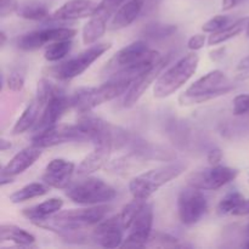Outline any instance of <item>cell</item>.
<instances>
[{
    "label": "cell",
    "instance_id": "obj_13",
    "mask_svg": "<svg viewBox=\"0 0 249 249\" xmlns=\"http://www.w3.org/2000/svg\"><path fill=\"white\" fill-rule=\"evenodd\" d=\"M153 208L146 202L130 226V232L124 238L122 247H145L152 233Z\"/></svg>",
    "mask_w": 249,
    "mask_h": 249
},
{
    "label": "cell",
    "instance_id": "obj_18",
    "mask_svg": "<svg viewBox=\"0 0 249 249\" xmlns=\"http://www.w3.org/2000/svg\"><path fill=\"white\" fill-rule=\"evenodd\" d=\"M97 4L91 0H70L58 7L49 21H75L91 17L96 11Z\"/></svg>",
    "mask_w": 249,
    "mask_h": 249
},
{
    "label": "cell",
    "instance_id": "obj_3",
    "mask_svg": "<svg viewBox=\"0 0 249 249\" xmlns=\"http://www.w3.org/2000/svg\"><path fill=\"white\" fill-rule=\"evenodd\" d=\"M235 89L228 75L220 70H214L192 83L179 96L181 106H191L208 102L211 100L229 94Z\"/></svg>",
    "mask_w": 249,
    "mask_h": 249
},
{
    "label": "cell",
    "instance_id": "obj_40",
    "mask_svg": "<svg viewBox=\"0 0 249 249\" xmlns=\"http://www.w3.org/2000/svg\"><path fill=\"white\" fill-rule=\"evenodd\" d=\"M18 6L17 0H0V17L5 18L14 12H17Z\"/></svg>",
    "mask_w": 249,
    "mask_h": 249
},
{
    "label": "cell",
    "instance_id": "obj_47",
    "mask_svg": "<svg viewBox=\"0 0 249 249\" xmlns=\"http://www.w3.org/2000/svg\"><path fill=\"white\" fill-rule=\"evenodd\" d=\"M246 235H247L248 237H249V224H248L247 226H246Z\"/></svg>",
    "mask_w": 249,
    "mask_h": 249
},
{
    "label": "cell",
    "instance_id": "obj_10",
    "mask_svg": "<svg viewBox=\"0 0 249 249\" xmlns=\"http://www.w3.org/2000/svg\"><path fill=\"white\" fill-rule=\"evenodd\" d=\"M208 209V202L202 190L189 186L178 196V214L184 225L191 226L198 223Z\"/></svg>",
    "mask_w": 249,
    "mask_h": 249
},
{
    "label": "cell",
    "instance_id": "obj_21",
    "mask_svg": "<svg viewBox=\"0 0 249 249\" xmlns=\"http://www.w3.org/2000/svg\"><path fill=\"white\" fill-rule=\"evenodd\" d=\"M112 150H113V147L111 145H107V143L95 146L94 151L90 152L78 165L77 174L79 177H87V175L92 174V173L104 168L108 163Z\"/></svg>",
    "mask_w": 249,
    "mask_h": 249
},
{
    "label": "cell",
    "instance_id": "obj_41",
    "mask_svg": "<svg viewBox=\"0 0 249 249\" xmlns=\"http://www.w3.org/2000/svg\"><path fill=\"white\" fill-rule=\"evenodd\" d=\"M207 41L208 40H207V36H204V34H195V36H192L191 38L189 39V41H187V48L192 51L201 50V49L206 45Z\"/></svg>",
    "mask_w": 249,
    "mask_h": 249
},
{
    "label": "cell",
    "instance_id": "obj_49",
    "mask_svg": "<svg viewBox=\"0 0 249 249\" xmlns=\"http://www.w3.org/2000/svg\"><path fill=\"white\" fill-rule=\"evenodd\" d=\"M245 247H246V248H249V241H248L247 243H245Z\"/></svg>",
    "mask_w": 249,
    "mask_h": 249
},
{
    "label": "cell",
    "instance_id": "obj_33",
    "mask_svg": "<svg viewBox=\"0 0 249 249\" xmlns=\"http://www.w3.org/2000/svg\"><path fill=\"white\" fill-rule=\"evenodd\" d=\"M243 201H245V197H243L242 194H240V192L237 191H232L221 198L218 207H216V212H218L219 215L232 214L233 211H235Z\"/></svg>",
    "mask_w": 249,
    "mask_h": 249
},
{
    "label": "cell",
    "instance_id": "obj_35",
    "mask_svg": "<svg viewBox=\"0 0 249 249\" xmlns=\"http://www.w3.org/2000/svg\"><path fill=\"white\" fill-rule=\"evenodd\" d=\"M230 22L231 17L226 16V15H216L202 26V31H203V33H215V32L221 31L229 24H231Z\"/></svg>",
    "mask_w": 249,
    "mask_h": 249
},
{
    "label": "cell",
    "instance_id": "obj_39",
    "mask_svg": "<svg viewBox=\"0 0 249 249\" xmlns=\"http://www.w3.org/2000/svg\"><path fill=\"white\" fill-rule=\"evenodd\" d=\"M235 79L245 82L249 79V55L243 57L235 68Z\"/></svg>",
    "mask_w": 249,
    "mask_h": 249
},
{
    "label": "cell",
    "instance_id": "obj_31",
    "mask_svg": "<svg viewBox=\"0 0 249 249\" xmlns=\"http://www.w3.org/2000/svg\"><path fill=\"white\" fill-rule=\"evenodd\" d=\"M72 46V40H60L48 44L44 51V58L49 62H57L71 53Z\"/></svg>",
    "mask_w": 249,
    "mask_h": 249
},
{
    "label": "cell",
    "instance_id": "obj_6",
    "mask_svg": "<svg viewBox=\"0 0 249 249\" xmlns=\"http://www.w3.org/2000/svg\"><path fill=\"white\" fill-rule=\"evenodd\" d=\"M66 196L72 202L82 206H99L113 201L117 192L113 187L100 178L82 177L66 189Z\"/></svg>",
    "mask_w": 249,
    "mask_h": 249
},
{
    "label": "cell",
    "instance_id": "obj_23",
    "mask_svg": "<svg viewBox=\"0 0 249 249\" xmlns=\"http://www.w3.org/2000/svg\"><path fill=\"white\" fill-rule=\"evenodd\" d=\"M63 207V201L61 198H49L46 201L41 202V203L36 204V206L31 207V208H26L22 211V214L26 216L27 219L36 223V221L44 220V219L49 218V216L53 215L57 212L61 211Z\"/></svg>",
    "mask_w": 249,
    "mask_h": 249
},
{
    "label": "cell",
    "instance_id": "obj_36",
    "mask_svg": "<svg viewBox=\"0 0 249 249\" xmlns=\"http://www.w3.org/2000/svg\"><path fill=\"white\" fill-rule=\"evenodd\" d=\"M178 240L174 236H170L168 233L164 232H152L151 233V237L148 240V245H156V246H163V247H178Z\"/></svg>",
    "mask_w": 249,
    "mask_h": 249
},
{
    "label": "cell",
    "instance_id": "obj_4",
    "mask_svg": "<svg viewBox=\"0 0 249 249\" xmlns=\"http://www.w3.org/2000/svg\"><path fill=\"white\" fill-rule=\"evenodd\" d=\"M198 63L199 56L195 51L182 56L172 67L160 73L153 84V96L157 99H165L175 94L196 73Z\"/></svg>",
    "mask_w": 249,
    "mask_h": 249
},
{
    "label": "cell",
    "instance_id": "obj_16",
    "mask_svg": "<svg viewBox=\"0 0 249 249\" xmlns=\"http://www.w3.org/2000/svg\"><path fill=\"white\" fill-rule=\"evenodd\" d=\"M75 165L71 160L63 158H55L46 165L43 174V181L53 189L66 190L72 182Z\"/></svg>",
    "mask_w": 249,
    "mask_h": 249
},
{
    "label": "cell",
    "instance_id": "obj_44",
    "mask_svg": "<svg viewBox=\"0 0 249 249\" xmlns=\"http://www.w3.org/2000/svg\"><path fill=\"white\" fill-rule=\"evenodd\" d=\"M245 1L246 0H223V1H221V9H223L224 11H229V10L238 6V5L242 4V2Z\"/></svg>",
    "mask_w": 249,
    "mask_h": 249
},
{
    "label": "cell",
    "instance_id": "obj_15",
    "mask_svg": "<svg viewBox=\"0 0 249 249\" xmlns=\"http://www.w3.org/2000/svg\"><path fill=\"white\" fill-rule=\"evenodd\" d=\"M71 107L70 97L65 94L62 89L56 91L53 96L49 99L45 106L43 107L40 117H39L38 122L36 125L33 126V131L36 133H40V131L45 130V129L51 128V126L56 125L57 122L60 121L61 117L63 116L66 111Z\"/></svg>",
    "mask_w": 249,
    "mask_h": 249
},
{
    "label": "cell",
    "instance_id": "obj_12",
    "mask_svg": "<svg viewBox=\"0 0 249 249\" xmlns=\"http://www.w3.org/2000/svg\"><path fill=\"white\" fill-rule=\"evenodd\" d=\"M72 141H88L77 124H56L40 133H36L32 138V145L39 148L53 147Z\"/></svg>",
    "mask_w": 249,
    "mask_h": 249
},
{
    "label": "cell",
    "instance_id": "obj_17",
    "mask_svg": "<svg viewBox=\"0 0 249 249\" xmlns=\"http://www.w3.org/2000/svg\"><path fill=\"white\" fill-rule=\"evenodd\" d=\"M124 229L119 221V216L104 219L92 231V238L104 248H117L123 245Z\"/></svg>",
    "mask_w": 249,
    "mask_h": 249
},
{
    "label": "cell",
    "instance_id": "obj_22",
    "mask_svg": "<svg viewBox=\"0 0 249 249\" xmlns=\"http://www.w3.org/2000/svg\"><path fill=\"white\" fill-rule=\"evenodd\" d=\"M133 155L140 160H175L177 155L173 151L168 148L162 147L158 145H152V143L145 142H133Z\"/></svg>",
    "mask_w": 249,
    "mask_h": 249
},
{
    "label": "cell",
    "instance_id": "obj_28",
    "mask_svg": "<svg viewBox=\"0 0 249 249\" xmlns=\"http://www.w3.org/2000/svg\"><path fill=\"white\" fill-rule=\"evenodd\" d=\"M17 16L29 21H43L50 17L49 7L45 2L38 0H29L19 5L17 10Z\"/></svg>",
    "mask_w": 249,
    "mask_h": 249
},
{
    "label": "cell",
    "instance_id": "obj_25",
    "mask_svg": "<svg viewBox=\"0 0 249 249\" xmlns=\"http://www.w3.org/2000/svg\"><path fill=\"white\" fill-rule=\"evenodd\" d=\"M107 21L108 19L106 17L101 16V15H92L89 21L87 22V24L83 27V44L84 45H92V44L97 43V40L100 38H102L105 36V33H106Z\"/></svg>",
    "mask_w": 249,
    "mask_h": 249
},
{
    "label": "cell",
    "instance_id": "obj_42",
    "mask_svg": "<svg viewBox=\"0 0 249 249\" xmlns=\"http://www.w3.org/2000/svg\"><path fill=\"white\" fill-rule=\"evenodd\" d=\"M223 157H224L223 151H221L220 148L216 147L209 151L208 155H207V160H208V163L211 165H219L221 160H223Z\"/></svg>",
    "mask_w": 249,
    "mask_h": 249
},
{
    "label": "cell",
    "instance_id": "obj_32",
    "mask_svg": "<svg viewBox=\"0 0 249 249\" xmlns=\"http://www.w3.org/2000/svg\"><path fill=\"white\" fill-rule=\"evenodd\" d=\"M145 199L134 198V201H131L130 203H128L123 209H122V212L118 214V216L119 221H121L124 230H129V229H130L131 224L134 223V220H135V218L138 216V214L140 213L142 207L145 206Z\"/></svg>",
    "mask_w": 249,
    "mask_h": 249
},
{
    "label": "cell",
    "instance_id": "obj_48",
    "mask_svg": "<svg viewBox=\"0 0 249 249\" xmlns=\"http://www.w3.org/2000/svg\"><path fill=\"white\" fill-rule=\"evenodd\" d=\"M246 34H247V36H248V38H249V22H248L247 29H246Z\"/></svg>",
    "mask_w": 249,
    "mask_h": 249
},
{
    "label": "cell",
    "instance_id": "obj_50",
    "mask_svg": "<svg viewBox=\"0 0 249 249\" xmlns=\"http://www.w3.org/2000/svg\"><path fill=\"white\" fill-rule=\"evenodd\" d=\"M248 181H249V178H248Z\"/></svg>",
    "mask_w": 249,
    "mask_h": 249
},
{
    "label": "cell",
    "instance_id": "obj_26",
    "mask_svg": "<svg viewBox=\"0 0 249 249\" xmlns=\"http://www.w3.org/2000/svg\"><path fill=\"white\" fill-rule=\"evenodd\" d=\"M0 240L1 242L9 241L14 242L15 245L22 246V247H31L36 243V237L24 229L18 228L16 225L10 224H2L0 226Z\"/></svg>",
    "mask_w": 249,
    "mask_h": 249
},
{
    "label": "cell",
    "instance_id": "obj_11",
    "mask_svg": "<svg viewBox=\"0 0 249 249\" xmlns=\"http://www.w3.org/2000/svg\"><path fill=\"white\" fill-rule=\"evenodd\" d=\"M77 36V29L70 27H49L39 31L22 34L16 40V46L22 51H34L46 44L60 40H72Z\"/></svg>",
    "mask_w": 249,
    "mask_h": 249
},
{
    "label": "cell",
    "instance_id": "obj_14",
    "mask_svg": "<svg viewBox=\"0 0 249 249\" xmlns=\"http://www.w3.org/2000/svg\"><path fill=\"white\" fill-rule=\"evenodd\" d=\"M170 58H172V53H167V55L162 56L160 61L151 68L150 71H147L146 73H143L142 75L135 79L133 82V84L130 85V88L126 91L125 97H124L123 106L125 108H130L133 107L139 100L141 99L143 94H145L146 90L151 87V84H153L155 80H157V78L160 77V73L164 71V68L167 67L168 63L170 62Z\"/></svg>",
    "mask_w": 249,
    "mask_h": 249
},
{
    "label": "cell",
    "instance_id": "obj_45",
    "mask_svg": "<svg viewBox=\"0 0 249 249\" xmlns=\"http://www.w3.org/2000/svg\"><path fill=\"white\" fill-rule=\"evenodd\" d=\"M11 146H12L11 141L6 140L5 138H1V140H0V151H1V152H5V151L10 150Z\"/></svg>",
    "mask_w": 249,
    "mask_h": 249
},
{
    "label": "cell",
    "instance_id": "obj_7",
    "mask_svg": "<svg viewBox=\"0 0 249 249\" xmlns=\"http://www.w3.org/2000/svg\"><path fill=\"white\" fill-rule=\"evenodd\" d=\"M185 170L186 165L182 163H172L151 169L131 179L129 182V191L134 198L147 201L160 187L177 179Z\"/></svg>",
    "mask_w": 249,
    "mask_h": 249
},
{
    "label": "cell",
    "instance_id": "obj_5",
    "mask_svg": "<svg viewBox=\"0 0 249 249\" xmlns=\"http://www.w3.org/2000/svg\"><path fill=\"white\" fill-rule=\"evenodd\" d=\"M130 85L131 83L124 80H107L99 87L79 88L70 96L71 107L79 114L91 112L95 107L112 101L128 91Z\"/></svg>",
    "mask_w": 249,
    "mask_h": 249
},
{
    "label": "cell",
    "instance_id": "obj_9",
    "mask_svg": "<svg viewBox=\"0 0 249 249\" xmlns=\"http://www.w3.org/2000/svg\"><path fill=\"white\" fill-rule=\"evenodd\" d=\"M237 175V169L224 165H212L209 168L191 173L186 180L189 186L196 187L202 191H215L233 181Z\"/></svg>",
    "mask_w": 249,
    "mask_h": 249
},
{
    "label": "cell",
    "instance_id": "obj_1",
    "mask_svg": "<svg viewBox=\"0 0 249 249\" xmlns=\"http://www.w3.org/2000/svg\"><path fill=\"white\" fill-rule=\"evenodd\" d=\"M158 51L152 50L143 40H136L114 53L104 68L107 80H124L133 84L140 75L150 71L162 58Z\"/></svg>",
    "mask_w": 249,
    "mask_h": 249
},
{
    "label": "cell",
    "instance_id": "obj_37",
    "mask_svg": "<svg viewBox=\"0 0 249 249\" xmlns=\"http://www.w3.org/2000/svg\"><path fill=\"white\" fill-rule=\"evenodd\" d=\"M233 116H246L249 114V94H240L233 99Z\"/></svg>",
    "mask_w": 249,
    "mask_h": 249
},
{
    "label": "cell",
    "instance_id": "obj_20",
    "mask_svg": "<svg viewBox=\"0 0 249 249\" xmlns=\"http://www.w3.org/2000/svg\"><path fill=\"white\" fill-rule=\"evenodd\" d=\"M41 150L43 148L32 145L31 147H26L19 151V152H17L9 160V163L5 167H2L1 175L15 178L16 175L26 172L28 168H31L41 157Z\"/></svg>",
    "mask_w": 249,
    "mask_h": 249
},
{
    "label": "cell",
    "instance_id": "obj_19",
    "mask_svg": "<svg viewBox=\"0 0 249 249\" xmlns=\"http://www.w3.org/2000/svg\"><path fill=\"white\" fill-rule=\"evenodd\" d=\"M153 0H128L112 17L109 29L118 31L129 27L150 7Z\"/></svg>",
    "mask_w": 249,
    "mask_h": 249
},
{
    "label": "cell",
    "instance_id": "obj_34",
    "mask_svg": "<svg viewBox=\"0 0 249 249\" xmlns=\"http://www.w3.org/2000/svg\"><path fill=\"white\" fill-rule=\"evenodd\" d=\"M128 0H102L100 4H97L96 11L94 14L101 15V16L106 17L107 19H109L111 17L114 16L117 11L121 9V6Z\"/></svg>",
    "mask_w": 249,
    "mask_h": 249
},
{
    "label": "cell",
    "instance_id": "obj_46",
    "mask_svg": "<svg viewBox=\"0 0 249 249\" xmlns=\"http://www.w3.org/2000/svg\"><path fill=\"white\" fill-rule=\"evenodd\" d=\"M0 39H1V41H0V45H1V48H2V46H5V43H6V40H7L6 33H5L4 31L0 32Z\"/></svg>",
    "mask_w": 249,
    "mask_h": 249
},
{
    "label": "cell",
    "instance_id": "obj_38",
    "mask_svg": "<svg viewBox=\"0 0 249 249\" xmlns=\"http://www.w3.org/2000/svg\"><path fill=\"white\" fill-rule=\"evenodd\" d=\"M6 84L11 91H21L24 87V74L19 71H12L7 77Z\"/></svg>",
    "mask_w": 249,
    "mask_h": 249
},
{
    "label": "cell",
    "instance_id": "obj_8",
    "mask_svg": "<svg viewBox=\"0 0 249 249\" xmlns=\"http://www.w3.org/2000/svg\"><path fill=\"white\" fill-rule=\"evenodd\" d=\"M112 48L111 43L92 44L87 50L82 51L74 57L65 61L62 63L49 68V73L58 80H71L79 77L85 72L97 58L101 57L105 53Z\"/></svg>",
    "mask_w": 249,
    "mask_h": 249
},
{
    "label": "cell",
    "instance_id": "obj_43",
    "mask_svg": "<svg viewBox=\"0 0 249 249\" xmlns=\"http://www.w3.org/2000/svg\"><path fill=\"white\" fill-rule=\"evenodd\" d=\"M232 215L235 216H245L249 215V199H246L233 211Z\"/></svg>",
    "mask_w": 249,
    "mask_h": 249
},
{
    "label": "cell",
    "instance_id": "obj_2",
    "mask_svg": "<svg viewBox=\"0 0 249 249\" xmlns=\"http://www.w3.org/2000/svg\"><path fill=\"white\" fill-rule=\"evenodd\" d=\"M109 211L111 207L107 204L88 206L87 208L60 211L44 220L36 221L33 224L38 228L56 232H74L84 228L97 225L106 218Z\"/></svg>",
    "mask_w": 249,
    "mask_h": 249
},
{
    "label": "cell",
    "instance_id": "obj_24",
    "mask_svg": "<svg viewBox=\"0 0 249 249\" xmlns=\"http://www.w3.org/2000/svg\"><path fill=\"white\" fill-rule=\"evenodd\" d=\"M43 111V105L40 104L38 99L32 100L31 104L26 107V109L23 111V113L21 114L17 122L15 123L14 128H12L11 133L14 135H19V134L26 133L27 130L33 128L36 125V123L39 119V113Z\"/></svg>",
    "mask_w": 249,
    "mask_h": 249
},
{
    "label": "cell",
    "instance_id": "obj_27",
    "mask_svg": "<svg viewBox=\"0 0 249 249\" xmlns=\"http://www.w3.org/2000/svg\"><path fill=\"white\" fill-rule=\"evenodd\" d=\"M249 22V17H243V18L237 19V21L232 22L231 24H229L228 27H225L221 31L215 32V33H212L208 38V45L214 46L219 45V44H223L225 41L230 40V39L235 38L238 34L242 33L245 29H247Z\"/></svg>",
    "mask_w": 249,
    "mask_h": 249
},
{
    "label": "cell",
    "instance_id": "obj_29",
    "mask_svg": "<svg viewBox=\"0 0 249 249\" xmlns=\"http://www.w3.org/2000/svg\"><path fill=\"white\" fill-rule=\"evenodd\" d=\"M50 191V186L45 182H32V184L26 185L22 189L17 190L14 194L10 195V201L12 203H22V202L29 201V199L36 198L46 195Z\"/></svg>",
    "mask_w": 249,
    "mask_h": 249
},
{
    "label": "cell",
    "instance_id": "obj_30",
    "mask_svg": "<svg viewBox=\"0 0 249 249\" xmlns=\"http://www.w3.org/2000/svg\"><path fill=\"white\" fill-rule=\"evenodd\" d=\"M178 31V26L175 24L160 23V22H152L143 27L141 31V36L150 40H164L174 36Z\"/></svg>",
    "mask_w": 249,
    "mask_h": 249
}]
</instances>
